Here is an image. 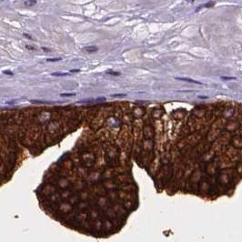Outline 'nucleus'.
Wrapping results in <instances>:
<instances>
[{
    "label": "nucleus",
    "mask_w": 242,
    "mask_h": 242,
    "mask_svg": "<svg viewBox=\"0 0 242 242\" xmlns=\"http://www.w3.org/2000/svg\"><path fill=\"white\" fill-rule=\"evenodd\" d=\"M128 126H88L53 162L35 190L40 209L63 227L96 238L115 235L137 208Z\"/></svg>",
    "instance_id": "obj_1"
},
{
    "label": "nucleus",
    "mask_w": 242,
    "mask_h": 242,
    "mask_svg": "<svg viewBox=\"0 0 242 242\" xmlns=\"http://www.w3.org/2000/svg\"><path fill=\"white\" fill-rule=\"evenodd\" d=\"M28 157L18 139L12 116L0 118V188L11 180Z\"/></svg>",
    "instance_id": "obj_2"
},
{
    "label": "nucleus",
    "mask_w": 242,
    "mask_h": 242,
    "mask_svg": "<svg viewBox=\"0 0 242 242\" xmlns=\"http://www.w3.org/2000/svg\"><path fill=\"white\" fill-rule=\"evenodd\" d=\"M83 50H85V51H87V52H88V53H93V52H96V51H97V47H95V46H89V47H86V48H84Z\"/></svg>",
    "instance_id": "obj_3"
},
{
    "label": "nucleus",
    "mask_w": 242,
    "mask_h": 242,
    "mask_svg": "<svg viewBox=\"0 0 242 242\" xmlns=\"http://www.w3.org/2000/svg\"><path fill=\"white\" fill-rule=\"evenodd\" d=\"M161 115H162L161 109H155L154 111H153V113H152V116H154L155 118H158V117H160Z\"/></svg>",
    "instance_id": "obj_4"
},
{
    "label": "nucleus",
    "mask_w": 242,
    "mask_h": 242,
    "mask_svg": "<svg viewBox=\"0 0 242 242\" xmlns=\"http://www.w3.org/2000/svg\"><path fill=\"white\" fill-rule=\"evenodd\" d=\"M176 79H179V80L187 81V82H192V83H195V84H198V85H202L201 82H198V81L193 80V79H189V78H181V77H176Z\"/></svg>",
    "instance_id": "obj_5"
},
{
    "label": "nucleus",
    "mask_w": 242,
    "mask_h": 242,
    "mask_svg": "<svg viewBox=\"0 0 242 242\" xmlns=\"http://www.w3.org/2000/svg\"><path fill=\"white\" fill-rule=\"evenodd\" d=\"M36 4V0H27V1L25 2V6H26V7H33V6H35Z\"/></svg>",
    "instance_id": "obj_6"
},
{
    "label": "nucleus",
    "mask_w": 242,
    "mask_h": 242,
    "mask_svg": "<svg viewBox=\"0 0 242 242\" xmlns=\"http://www.w3.org/2000/svg\"><path fill=\"white\" fill-rule=\"evenodd\" d=\"M69 74L67 73H52V76H68Z\"/></svg>",
    "instance_id": "obj_7"
},
{
    "label": "nucleus",
    "mask_w": 242,
    "mask_h": 242,
    "mask_svg": "<svg viewBox=\"0 0 242 242\" xmlns=\"http://www.w3.org/2000/svg\"><path fill=\"white\" fill-rule=\"evenodd\" d=\"M62 97H72V96H75V94H70V93H64V94H61Z\"/></svg>",
    "instance_id": "obj_8"
},
{
    "label": "nucleus",
    "mask_w": 242,
    "mask_h": 242,
    "mask_svg": "<svg viewBox=\"0 0 242 242\" xmlns=\"http://www.w3.org/2000/svg\"><path fill=\"white\" fill-rule=\"evenodd\" d=\"M59 60H61V58H49V59H48V62H55V61H59Z\"/></svg>",
    "instance_id": "obj_9"
},
{
    "label": "nucleus",
    "mask_w": 242,
    "mask_h": 242,
    "mask_svg": "<svg viewBox=\"0 0 242 242\" xmlns=\"http://www.w3.org/2000/svg\"><path fill=\"white\" fill-rule=\"evenodd\" d=\"M221 78L224 79V80H232V79H236L235 77H228V76H222Z\"/></svg>",
    "instance_id": "obj_10"
},
{
    "label": "nucleus",
    "mask_w": 242,
    "mask_h": 242,
    "mask_svg": "<svg viewBox=\"0 0 242 242\" xmlns=\"http://www.w3.org/2000/svg\"><path fill=\"white\" fill-rule=\"evenodd\" d=\"M107 73L110 74V75H113V76H118L119 75V73H115V72H113V71H107Z\"/></svg>",
    "instance_id": "obj_11"
},
{
    "label": "nucleus",
    "mask_w": 242,
    "mask_h": 242,
    "mask_svg": "<svg viewBox=\"0 0 242 242\" xmlns=\"http://www.w3.org/2000/svg\"><path fill=\"white\" fill-rule=\"evenodd\" d=\"M26 48L30 50H35V48H34V47H31V46H26Z\"/></svg>",
    "instance_id": "obj_12"
},
{
    "label": "nucleus",
    "mask_w": 242,
    "mask_h": 242,
    "mask_svg": "<svg viewBox=\"0 0 242 242\" xmlns=\"http://www.w3.org/2000/svg\"><path fill=\"white\" fill-rule=\"evenodd\" d=\"M70 72H73V73H76V72H79L78 69H73V70H70Z\"/></svg>",
    "instance_id": "obj_13"
},
{
    "label": "nucleus",
    "mask_w": 242,
    "mask_h": 242,
    "mask_svg": "<svg viewBox=\"0 0 242 242\" xmlns=\"http://www.w3.org/2000/svg\"><path fill=\"white\" fill-rule=\"evenodd\" d=\"M4 74H7V75H13V73H11L10 71H4Z\"/></svg>",
    "instance_id": "obj_14"
},
{
    "label": "nucleus",
    "mask_w": 242,
    "mask_h": 242,
    "mask_svg": "<svg viewBox=\"0 0 242 242\" xmlns=\"http://www.w3.org/2000/svg\"><path fill=\"white\" fill-rule=\"evenodd\" d=\"M125 96L126 95H113V97H125Z\"/></svg>",
    "instance_id": "obj_15"
},
{
    "label": "nucleus",
    "mask_w": 242,
    "mask_h": 242,
    "mask_svg": "<svg viewBox=\"0 0 242 242\" xmlns=\"http://www.w3.org/2000/svg\"><path fill=\"white\" fill-rule=\"evenodd\" d=\"M187 2H189V3H191V2H194L195 0H186Z\"/></svg>",
    "instance_id": "obj_16"
}]
</instances>
